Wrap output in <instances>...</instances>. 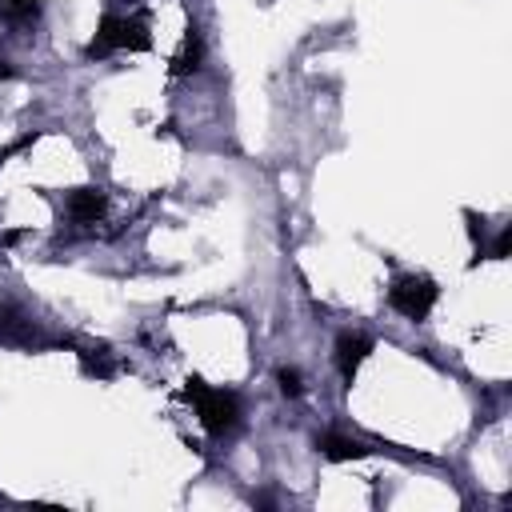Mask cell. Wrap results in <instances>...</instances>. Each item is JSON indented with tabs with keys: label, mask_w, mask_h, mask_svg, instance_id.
Instances as JSON below:
<instances>
[{
	"label": "cell",
	"mask_w": 512,
	"mask_h": 512,
	"mask_svg": "<svg viewBox=\"0 0 512 512\" xmlns=\"http://www.w3.org/2000/svg\"><path fill=\"white\" fill-rule=\"evenodd\" d=\"M200 68H204V36L192 28V32L184 36L180 56H176V72H180V76H188V72H200Z\"/></svg>",
	"instance_id": "8"
},
{
	"label": "cell",
	"mask_w": 512,
	"mask_h": 512,
	"mask_svg": "<svg viewBox=\"0 0 512 512\" xmlns=\"http://www.w3.org/2000/svg\"><path fill=\"white\" fill-rule=\"evenodd\" d=\"M436 296H440V288H436L428 276H416V272L396 276L392 288H388V304H392L400 316H408V320H424V316L432 312Z\"/></svg>",
	"instance_id": "3"
},
{
	"label": "cell",
	"mask_w": 512,
	"mask_h": 512,
	"mask_svg": "<svg viewBox=\"0 0 512 512\" xmlns=\"http://www.w3.org/2000/svg\"><path fill=\"white\" fill-rule=\"evenodd\" d=\"M184 396L196 404L200 412V424L212 432V436H228L240 428V416H244V404L232 388H212L204 380H188L184 384Z\"/></svg>",
	"instance_id": "1"
},
{
	"label": "cell",
	"mask_w": 512,
	"mask_h": 512,
	"mask_svg": "<svg viewBox=\"0 0 512 512\" xmlns=\"http://www.w3.org/2000/svg\"><path fill=\"white\" fill-rule=\"evenodd\" d=\"M104 192L100 188H72L68 196H64V212L76 220V224H96L100 216H104Z\"/></svg>",
	"instance_id": "5"
},
{
	"label": "cell",
	"mask_w": 512,
	"mask_h": 512,
	"mask_svg": "<svg viewBox=\"0 0 512 512\" xmlns=\"http://www.w3.org/2000/svg\"><path fill=\"white\" fill-rule=\"evenodd\" d=\"M316 444H320V456H324V460H360V456L372 452L364 440H352V436H344V432H324Z\"/></svg>",
	"instance_id": "7"
},
{
	"label": "cell",
	"mask_w": 512,
	"mask_h": 512,
	"mask_svg": "<svg viewBox=\"0 0 512 512\" xmlns=\"http://www.w3.org/2000/svg\"><path fill=\"white\" fill-rule=\"evenodd\" d=\"M0 16L8 24H20V28H32L40 20V4L36 0H0Z\"/></svg>",
	"instance_id": "9"
},
{
	"label": "cell",
	"mask_w": 512,
	"mask_h": 512,
	"mask_svg": "<svg viewBox=\"0 0 512 512\" xmlns=\"http://www.w3.org/2000/svg\"><path fill=\"white\" fill-rule=\"evenodd\" d=\"M12 76H16V68H12V60L0 52V80H12Z\"/></svg>",
	"instance_id": "11"
},
{
	"label": "cell",
	"mask_w": 512,
	"mask_h": 512,
	"mask_svg": "<svg viewBox=\"0 0 512 512\" xmlns=\"http://www.w3.org/2000/svg\"><path fill=\"white\" fill-rule=\"evenodd\" d=\"M276 384H280V392H284L288 400H296V396L304 392V380H300L296 368H280V372H276Z\"/></svg>",
	"instance_id": "10"
},
{
	"label": "cell",
	"mask_w": 512,
	"mask_h": 512,
	"mask_svg": "<svg viewBox=\"0 0 512 512\" xmlns=\"http://www.w3.org/2000/svg\"><path fill=\"white\" fill-rule=\"evenodd\" d=\"M120 48H148V24L140 16H116V12H104L100 24H96V36L88 44V56H108V52H120Z\"/></svg>",
	"instance_id": "2"
},
{
	"label": "cell",
	"mask_w": 512,
	"mask_h": 512,
	"mask_svg": "<svg viewBox=\"0 0 512 512\" xmlns=\"http://www.w3.org/2000/svg\"><path fill=\"white\" fill-rule=\"evenodd\" d=\"M0 340H8V344H32L36 340V324L16 304H0Z\"/></svg>",
	"instance_id": "6"
},
{
	"label": "cell",
	"mask_w": 512,
	"mask_h": 512,
	"mask_svg": "<svg viewBox=\"0 0 512 512\" xmlns=\"http://www.w3.org/2000/svg\"><path fill=\"white\" fill-rule=\"evenodd\" d=\"M368 352H372V340H368L364 332H352V328L340 332V336H336V368H340V376L352 380Z\"/></svg>",
	"instance_id": "4"
}]
</instances>
